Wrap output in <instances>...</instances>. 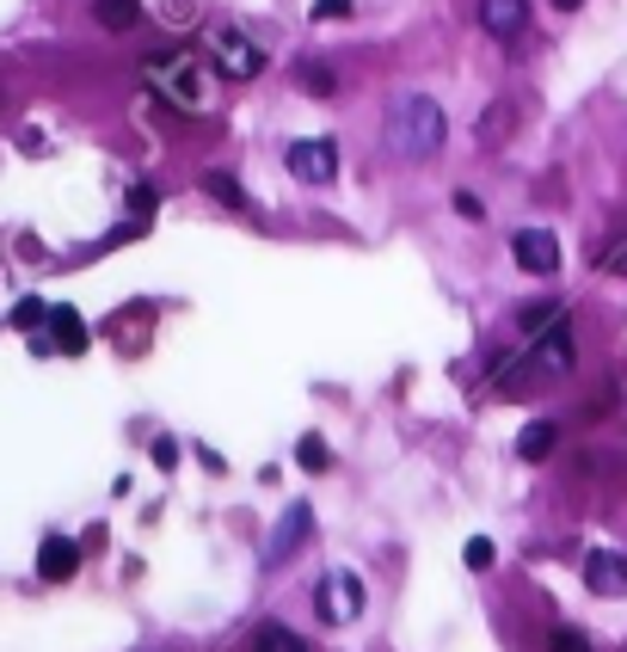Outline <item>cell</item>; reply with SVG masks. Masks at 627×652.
Listing matches in <instances>:
<instances>
[{"mask_svg": "<svg viewBox=\"0 0 627 652\" xmlns=\"http://www.w3.org/2000/svg\"><path fill=\"white\" fill-rule=\"evenodd\" d=\"M573 358H578L573 327H566V320H554L547 333H535L529 345H523L517 363H498L493 388H498V394H529V388H542V382H560V375L573 370Z\"/></svg>", "mask_w": 627, "mask_h": 652, "instance_id": "1", "label": "cell"}, {"mask_svg": "<svg viewBox=\"0 0 627 652\" xmlns=\"http://www.w3.org/2000/svg\"><path fill=\"white\" fill-rule=\"evenodd\" d=\"M554 320H560V302H535V308H523V314H517V327H523V333H547Z\"/></svg>", "mask_w": 627, "mask_h": 652, "instance_id": "19", "label": "cell"}, {"mask_svg": "<svg viewBox=\"0 0 627 652\" xmlns=\"http://www.w3.org/2000/svg\"><path fill=\"white\" fill-rule=\"evenodd\" d=\"M307 530H314V511L307 505H290V518L271 530V548H265V566H283V560L295 554V548L307 542Z\"/></svg>", "mask_w": 627, "mask_h": 652, "instance_id": "12", "label": "cell"}, {"mask_svg": "<svg viewBox=\"0 0 627 652\" xmlns=\"http://www.w3.org/2000/svg\"><path fill=\"white\" fill-rule=\"evenodd\" d=\"M185 13L198 19V0H173V7H166V19H185Z\"/></svg>", "mask_w": 627, "mask_h": 652, "instance_id": "29", "label": "cell"}, {"mask_svg": "<svg viewBox=\"0 0 627 652\" xmlns=\"http://www.w3.org/2000/svg\"><path fill=\"white\" fill-rule=\"evenodd\" d=\"M462 560H467V573H486V566H493V560H498V548L486 542V535H474V542L462 548Z\"/></svg>", "mask_w": 627, "mask_h": 652, "instance_id": "20", "label": "cell"}, {"mask_svg": "<svg viewBox=\"0 0 627 652\" xmlns=\"http://www.w3.org/2000/svg\"><path fill=\"white\" fill-rule=\"evenodd\" d=\"M351 7H357V0H314L307 19H314V26H333V19H351Z\"/></svg>", "mask_w": 627, "mask_h": 652, "instance_id": "21", "label": "cell"}, {"mask_svg": "<svg viewBox=\"0 0 627 652\" xmlns=\"http://www.w3.org/2000/svg\"><path fill=\"white\" fill-rule=\"evenodd\" d=\"M203 191H210L215 203H227V210H246V191L234 173H203Z\"/></svg>", "mask_w": 627, "mask_h": 652, "instance_id": "17", "label": "cell"}, {"mask_svg": "<svg viewBox=\"0 0 627 652\" xmlns=\"http://www.w3.org/2000/svg\"><path fill=\"white\" fill-rule=\"evenodd\" d=\"M210 50H215V68H222L227 80H253L259 68H265V50H259L246 31H234V26H222L210 38Z\"/></svg>", "mask_w": 627, "mask_h": 652, "instance_id": "6", "label": "cell"}, {"mask_svg": "<svg viewBox=\"0 0 627 652\" xmlns=\"http://www.w3.org/2000/svg\"><path fill=\"white\" fill-rule=\"evenodd\" d=\"M154 203H161V198H154V185H135V191H130V210H135V222H148V215H154Z\"/></svg>", "mask_w": 627, "mask_h": 652, "instance_id": "25", "label": "cell"}, {"mask_svg": "<svg viewBox=\"0 0 627 652\" xmlns=\"http://www.w3.org/2000/svg\"><path fill=\"white\" fill-rule=\"evenodd\" d=\"M510 259H517L529 278H554V271H560V240L547 234V228H523V234L510 240Z\"/></svg>", "mask_w": 627, "mask_h": 652, "instance_id": "7", "label": "cell"}, {"mask_svg": "<svg viewBox=\"0 0 627 652\" xmlns=\"http://www.w3.org/2000/svg\"><path fill=\"white\" fill-rule=\"evenodd\" d=\"M142 19V0H99V26L105 31H130Z\"/></svg>", "mask_w": 627, "mask_h": 652, "instance_id": "16", "label": "cell"}, {"mask_svg": "<svg viewBox=\"0 0 627 652\" xmlns=\"http://www.w3.org/2000/svg\"><path fill=\"white\" fill-rule=\"evenodd\" d=\"M283 160H290V173L302 179V185H326V179L338 173V142H326V136H302V142L283 148Z\"/></svg>", "mask_w": 627, "mask_h": 652, "instance_id": "4", "label": "cell"}, {"mask_svg": "<svg viewBox=\"0 0 627 652\" xmlns=\"http://www.w3.org/2000/svg\"><path fill=\"white\" fill-rule=\"evenodd\" d=\"M554 7H560V13H578V7H585V0H554Z\"/></svg>", "mask_w": 627, "mask_h": 652, "instance_id": "30", "label": "cell"}, {"mask_svg": "<svg viewBox=\"0 0 627 652\" xmlns=\"http://www.w3.org/2000/svg\"><path fill=\"white\" fill-rule=\"evenodd\" d=\"M148 87L166 99L173 111H210V74H203L191 56H173V62H148Z\"/></svg>", "mask_w": 627, "mask_h": 652, "instance_id": "3", "label": "cell"}, {"mask_svg": "<svg viewBox=\"0 0 627 652\" xmlns=\"http://www.w3.org/2000/svg\"><path fill=\"white\" fill-rule=\"evenodd\" d=\"M43 320H50V308H43L38 295H26V302L13 308V327H43Z\"/></svg>", "mask_w": 627, "mask_h": 652, "instance_id": "23", "label": "cell"}, {"mask_svg": "<svg viewBox=\"0 0 627 652\" xmlns=\"http://www.w3.org/2000/svg\"><path fill=\"white\" fill-rule=\"evenodd\" d=\"M443 136H449V118H443V106L431 93H406L394 99V111H387V148L401 160H425L443 148Z\"/></svg>", "mask_w": 627, "mask_h": 652, "instance_id": "2", "label": "cell"}, {"mask_svg": "<svg viewBox=\"0 0 627 652\" xmlns=\"http://www.w3.org/2000/svg\"><path fill=\"white\" fill-rule=\"evenodd\" d=\"M307 87H314V93H333V74H326V68H314V62H307Z\"/></svg>", "mask_w": 627, "mask_h": 652, "instance_id": "28", "label": "cell"}, {"mask_svg": "<svg viewBox=\"0 0 627 652\" xmlns=\"http://www.w3.org/2000/svg\"><path fill=\"white\" fill-rule=\"evenodd\" d=\"M597 265H603V271H615V278H627V240H609V247L597 253Z\"/></svg>", "mask_w": 627, "mask_h": 652, "instance_id": "24", "label": "cell"}, {"mask_svg": "<svg viewBox=\"0 0 627 652\" xmlns=\"http://www.w3.org/2000/svg\"><path fill=\"white\" fill-rule=\"evenodd\" d=\"M481 26H486V38L517 43L523 26H529V0H481Z\"/></svg>", "mask_w": 627, "mask_h": 652, "instance_id": "11", "label": "cell"}, {"mask_svg": "<svg viewBox=\"0 0 627 652\" xmlns=\"http://www.w3.org/2000/svg\"><path fill=\"white\" fill-rule=\"evenodd\" d=\"M455 215H462V222H481V215H486V203L474 198V191H455Z\"/></svg>", "mask_w": 627, "mask_h": 652, "instance_id": "26", "label": "cell"}, {"mask_svg": "<svg viewBox=\"0 0 627 652\" xmlns=\"http://www.w3.org/2000/svg\"><path fill=\"white\" fill-rule=\"evenodd\" d=\"M585 585L597 598H627V560L609 554V548H590L585 554Z\"/></svg>", "mask_w": 627, "mask_h": 652, "instance_id": "9", "label": "cell"}, {"mask_svg": "<svg viewBox=\"0 0 627 652\" xmlns=\"http://www.w3.org/2000/svg\"><path fill=\"white\" fill-rule=\"evenodd\" d=\"M510 130H517V99H493V111H481V123H474L481 148H505Z\"/></svg>", "mask_w": 627, "mask_h": 652, "instance_id": "13", "label": "cell"}, {"mask_svg": "<svg viewBox=\"0 0 627 652\" xmlns=\"http://www.w3.org/2000/svg\"><path fill=\"white\" fill-rule=\"evenodd\" d=\"M43 327H50V333L38 339V351H62V358H81L87 351V320L74 314V308H50Z\"/></svg>", "mask_w": 627, "mask_h": 652, "instance_id": "8", "label": "cell"}, {"mask_svg": "<svg viewBox=\"0 0 627 652\" xmlns=\"http://www.w3.org/2000/svg\"><path fill=\"white\" fill-rule=\"evenodd\" d=\"M253 652H307V640L295 634V628H283V622H271V628H259V640H253Z\"/></svg>", "mask_w": 627, "mask_h": 652, "instance_id": "15", "label": "cell"}, {"mask_svg": "<svg viewBox=\"0 0 627 652\" xmlns=\"http://www.w3.org/2000/svg\"><path fill=\"white\" fill-rule=\"evenodd\" d=\"M554 443H560V431L547 425V419H535V425H523L517 455H523V462H547V455H554Z\"/></svg>", "mask_w": 627, "mask_h": 652, "instance_id": "14", "label": "cell"}, {"mask_svg": "<svg viewBox=\"0 0 627 652\" xmlns=\"http://www.w3.org/2000/svg\"><path fill=\"white\" fill-rule=\"evenodd\" d=\"M314 610H321V622H357L363 615V579L357 573H326L321 591H314Z\"/></svg>", "mask_w": 627, "mask_h": 652, "instance_id": "5", "label": "cell"}, {"mask_svg": "<svg viewBox=\"0 0 627 652\" xmlns=\"http://www.w3.org/2000/svg\"><path fill=\"white\" fill-rule=\"evenodd\" d=\"M74 573H81V548L68 542V535H43V548H38V579H43V585H68Z\"/></svg>", "mask_w": 627, "mask_h": 652, "instance_id": "10", "label": "cell"}, {"mask_svg": "<svg viewBox=\"0 0 627 652\" xmlns=\"http://www.w3.org/2000/svg\"><path fill=\"white\" fill-rule=\"evenodd\" d=\"M295 462H302L307 474H326V468H333V450H326V438H302V450H295Z\"/></svg>", "mask_w": 627, "mask_h": 652, "instance_id": "18", "label": "cell"}, {"mask_svg": "<svg viewBox=\"0 0 627 652\" xmlns=\"http://www.w3.org/2000/svg\"><path fill=\"white\" fill-rule=\"evenodd\" d=\"M154 468H179V443H173V438L154 443Z\"/></svg>", "mask_w": 627, "mask_h": 652, "instance_id": "27", "label": "cell"}, {"mask_svg": "<svg viewBox=\"0 0 627 652\" xmlns=\"http://www.w3.org/2000/svg\"><path fill=\"white\" fill-rule=\"evenodd\" d=\"M547 652H597V646H590L578 628H554V634H547Z\"/></svg>", "mask_w": 627, "mask_h": 652, "instance_id": "22", "label": "cell"}]
</instances>
